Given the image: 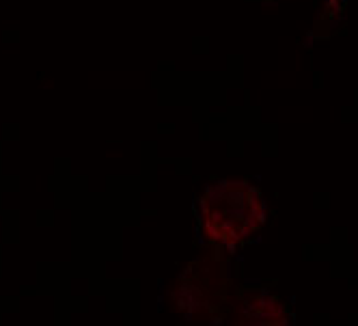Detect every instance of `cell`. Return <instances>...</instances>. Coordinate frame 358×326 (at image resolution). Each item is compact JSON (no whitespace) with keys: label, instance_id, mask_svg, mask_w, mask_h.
<instances>
[{"label":"cell","instance_id":"2","mask_svg":"<svg viewBox=\"0 0 358 326\" xmlns=\"http://www.w3.org/2000/svg\"><path fill=\"white\" fill-rule=\"evenodd\" d=\"M222 274L212 257L190 262L169 290V307L186 322H203L220 303Z\"/></svg>","mask_w":358,"mask_h":326},{"label":"cell","instance_id":"3","mask_svg":"<svg viewBox=\"0 0 358 326\" xmlns=\"http://www.w3.org/2000/svg\"><path fill=\"white\" fill-rule=\"evenodd\" d=\"M234 326H289V316L276 296L246 294L236 307Z\"/></svg>","mask_w":358,"mask_h":326},{"label":"cell","instance_id":"1","mask_svg":"<svg viewBox=\"0 0 358 326\" xmlns=\"http://www.w3.org/2000/svg\"><path fill=\"white\" fill-rule=\"evenodd\" d=\"M199 212L201 229L210 242L236 248L264 227L268 204L248 182L218 180L203 190Z\"/></svg>","mask_w":358,"mask_h":326}]
</instances>
